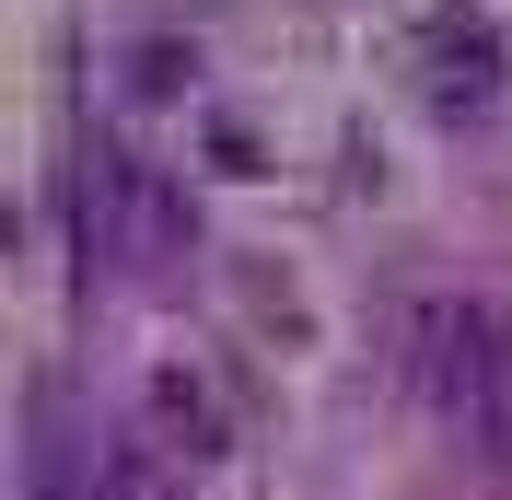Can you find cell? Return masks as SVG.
<instances>
[{"label":"cell","instance_id":"obj_1","mask_svg":"<svg viewBox=\"0 0 512 500\" xmlns=\"http://www.w3.org/2000/svg\"><path fill=\"white\" fill-rule=\"evenodd\" d=\"M396 361H408V384L431 396V419H443L489 477H512V303H489V291H431V303L396 314Z\"/></svg>","mask_w":512,"mask_h":500},{"label":"cell","instance_id":"obj_2","mask_svg":"<svg viewBox=\"0 0 512 500\" xmlns=\"http://www.w3.org/2000/svg\"><path fill=\"white\" fill-rule=\"evenodd\" d=\"M187 245H198V198L175 187L163 163L105 152L94 175H82V256H94V268H128V280H152V268H175Z\"/></svg>","mask_w":512,"mask_h":500},{"label":"cell","instance_id":"obj_3","mask_svg":"<svg viewBox=\"0 0 512 500\" xmlns=\"http://www.w3.org/2000/svg\"><path fill=\"white\" fill-rule=\"evenodd\" d=\"M419 59H431V82H443V105H454V117L501 105V82H512L501 24H478V12H431V24H419Z\"/></svg>","mask_w":512,"mask_h":500},{"label":"cell","instance_id":"obj_4","mask_svg":"<svg viewBox=\"0 0 512 500\" xmlns=\"http://www.w3.org/2000/svg\"><path fill=\"white\" fill-rule=\"evenodd\" d=\"M152 442H163V454H187V466H210V454L233 442L222 396H210V384H198L187 361H163V373H152Z\"/></svg>","mask_w":512,"mask_h":500}]
</instances>
